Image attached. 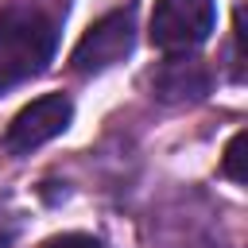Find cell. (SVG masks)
Returning <instances> with one entry per match:
<instances>
[{
  "mask_svg": "<svg viewBox=\"0 0 248 248\" xmlns=\"http://www.w3.org/2000/svg\"><path fill=\"white\" fill-rule=\"evenodd\" d=\"M70 120H74V105H70V97H62V93H46V97L23 105V108L12 116L8 132H4V147H8L12 155H27V151L43 147L46 140L62 136V132L70 128Z\"/></svg>",
  "mask_w": 248,
  "mask_h": 248,
  "instance_id": "obj_4",
  "label": "cell"
},
{
  "mask_svg": "<svg viewBox=\"0 0 248 248\" xmlns=\"http://www.w3.org/2000/svg\"><path fill=\"white\" fill-rule=\"evenodd\" d=\"M136 46V12L132 8H120V12H108L101 16L74 46L70 62L78 74H101L116 62H124Z\"/></svg>",
  "mask_w": 248,
  "mask_h": 248,
  "instance_id": "obj_3",
  "label": "cell"
},
{
  "mask_svg": "<svg viewBox=\"0 0 248 248\" xmlns=\"http://www.w3.org/2000/svg\"><path fill=\"white\" fill-rule=\"evenodd\" d=\"M58 46V19L43 8H4L0 12V93L46 70Z\"/></svg>",
  "mask_w": 248,
  "mask_h": 248,
  "instance_id": "obj_1",
  "label": "cell"
},
{
  "mask_svg": "<svg viewBox=\"0 0 248 248\" xmlns=\"http://www.w3.org/2000/svg\"><path fill=\"white\" fill-rule=\"evenodd\" d=\"M151 93L167 105L202 101L209 93V66L194 54H170L151 70Z\"/></svg>",
  "mask_w": 248,
  "mask_h": 248,
  "instance_id": "obj_5",
  "label": "cell"
},
{
  "mask_svg": "<svg viewBox=\"0 0 248 248\" xmlns=\"http://www.w3.org/2000/svg\"><path fill=\"white\" fill-rule=\"evenodd\" d=\"M244 143H248V132H236L232 140H229V147H225V163H221V170L240 186L248 174H244Z\"/></svg>",
  "mask_w": 248,
  "mask_h": 248,
  "instance_id": "obj_6",
  "label": "cell"
},
{
  "mask_svg": "<svg viewBox=\"0 0 248 248\" xmlns=\"http://www.w3.org/2000/svg\"><path fill=\"white\" fill-rule=\"evenodd\" d=\"M217 23L213 0H155L151 12V43L167 54H186L209 39Z\"/></svg>",
  "mask_w": 248,
  "mask_h": 248,
  "instance_id": "obj_2",
  "label": "cell"
},
{
  "mask_svg": "<svg viewBox=\"0 0 248 248\" xmlns=\"http://www.w3.org/2000/svg\"><path fill=\"white\" fill-rule=\"evenodd\" d=\"M43 248H101L97 236H85V232H62L54 240H46Z\"/></svg>",
  "mask_w": 248,
  "mask_h": 248,
  "instance_id": "obj_7",
  "label": "cell"
}]
</instances>
